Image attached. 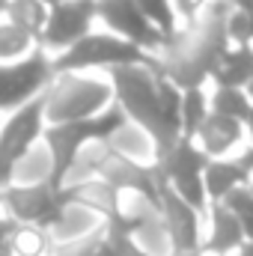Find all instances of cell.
Instances as JSON below:
<instances>
[{
  "instance_id": "1",
  "label": "cell",
  "mask_w": 253,
  "mask_h": 256,
  "mask_svg": "<svg viewBox=\"0 0 253 256\" xmlns=\"http://www.w3.org/2000/svg\"><path fill=\"white\" fill-rule=\"evenodd\" d=\"M158 66H120L104 72L114 90V104L126 114L131 126L143 128L152 143H155V161L179 140L173 137L164 116H161V102H158Z\"/></svg>"
},
{
  "instance_id": "2",
  "label": "cell",
  "mask_w": 253,
  "mask_h": 256,
  "mask_svg": "<svg viewBox=\"0 0 253 256\" xmlns=\"http://www.w3.org/2000/svg\"><path fill=\"white\" fill-rule=\"evenodd\" d=\"M114 104V90L104 74L72 72L54 74L45 90V126L80 122Z\"/></svg>"
},
{
  "instance_id": "3",
  "label": "cell",
  "mask_w": 253,
  "mask_h": 256,
  "mask_svg": "<svg viewBox=\"0 0 253 256\" xmlns=\"http://www.w3.org/2000/svg\"><path fill=\"white\" fill-rule=\"evenodd\" d=\"M120 66H158V57L134 48L131 42L108 33V30H90L80 42H74L68 51L51 57L54 74L72 72H110Z\"/></svg>"
},
{
  "instance_id": "4",
  "label": "cell",
  "mask_w": 253,
  "mask_h": 256,
  "mask_svg": "<svg viewBox=\"0 0 253 256\" xmlns=\"http://www.w3.org/2000/svg\"><path fill=\"white\" fill-rule=\"evenodd\" d=\"M51 80H54L51 57L42 48H36L30 57L18 63H0V114L24 108L27 102L42 96Z\"/></svg>"
},
{
  "instance_id": "5",
  "label": "cell",
  "mask_w": 253,
  "mask_h": 256,
  "mask_svg": "<svg viewBox=\"0 0 253 256\" xmlns=\"http://www.w3.org/2000/svg\"><path fill=\"white\" fill-rule=\"evenodd\" d=\"M42 131H45V92L27 102L24 108L12 110L9 120H3L0 126V188L9 185L15 161L42 140Z\"/></svg>"
},
{
  "instance_id": "6",
  "label": "cell",
  "mask_w": 253,
  "mask_h": 256,
  "mask_svg": "<svg viewBox=\"0 0 253 256\" xmlns=\"http://www.w3.org/2000/svg\"><path fill=\"white\" fill-rule=\"evenodd\" d=\"M96 21H102L108 33L126 39L134 48H140L152 57H161V51L170 42L164 33H158L143 18V12L131 0H96Z\"/></svg>"
},
{
  "instance_id": "7",
  "label": "cell",
  "mask_w": 253,
  "mask_h": 256,
  "mask_svg": "<svg viewBox=\"0 0 253 256\" xmlns=\"http://www.w3.org/2000/svg\"><path fill=\"white\" fill-rule=\"evenodd\" d=\"M92 24H96V0H66L60 6H51L39 36V48L48 57H57L74 42H80L92 30Z\"/></svg>"
},
{
  "instance_id": "8",
  "label": "cell",
  "mask_w": 253,
  "mask_h": 256,
  "mask_svg": "<svg viewBox=\"0 0 253 256\" xmlns=\"http://www.w3.org/2000/svg\"><path fill=\"white\" fill-rule=\"evenodd\" d=\"M0 214L48 232L57 224L60 200L51 185H6L0 188Z\"/></svg>"
},
{
  "instance_id": "9",
  "label": "cell",
  "mask_w": 253,
  "mask_h": 256,
  "mask_svg": "<svg viewBox=\"0 0 253 256\" xmlns=\"http://www.w3.org/2000/svg\"><path fill=\"white\" fill-rule=\"evenodd\" d=\"M158 218H161V226H164V232H167L170 254L200 250L206 218L196 214L188 202H182L161 179H158Z\"/></svg>"
},
{
  "instance_id": "10",
  "label": "cell",
  "mask_w": 253,
  "mask_h": 256,
  "mask_svg": "<svg viewBox=\"0 0 253 256\" xmlns=\"http://www.w3.org/2000/svg\"><path fill=\"white\" fill-rule=\"evenodd\" d=\"M96 179H102L104 185H110L116 194H122V191L143 194V196H149V200L158 202V173H155V167L134 164V161H128L122 155H116V152H108V158L98 167Z\"/></svg>"
},
{
  "instance_id": "11",
  "label": "cell",
  "mask_w": 253,
  "mask_h": 256,
  "mask_svg": "<svg viewBox=\"0 0 253 256\" xmlns=\"http://www.w3.org/2000/svg\"><path fill=\"white\" fill-rule=\"evenodd\" d=\"M244 128L236 120H226V116H218V114H208L206 122L200 126V131L194 134V143L196 149L214 161V158H232L244 149Z\"/></svg>"
},
{
  "instance_id": "12",
  "label": "cell",
  "mask_w": 253,
  "mask_h": 256,
  "mask_svg": "<svg viewBox=\"0 0 253 256\" xmlns=\"http://www.w3.org/2000/svg\"><path fill=\"white\" fill-rule=\"evenodd\" d=\"M242 244H244V232H242L238 218H236L224 202L208 206L200 250L206 256H230V254H236Z\"/></svg>"
},
{
  "instance_id": "13",
  "label": "cell",
  "mask_w": 253,
  "mask_h": 256,
  "mask_svg": "<svg viewBox=\"0 0 253 256\" xmlns=\"http://www.w3.org/2000/svg\"><path fill=\"white\" fill-rule=\"evenodd\" d=\"M253 176L242 167V161L232 155V158H214L206 164L202 170V185H206V196H208V206L214 202H224L236 188H244Z\"/></svg>"
},
{
  "instance_id": "14",
  "label": "cell",
  "mask_w": 253,
  "mask_h": 256,
  "mask_svg": "<svg viewBox=\"0 0 253 256\" xmlns=\"http://www.w3.org/2000/svg\"><path fill=\"white\" fill-rule=\"evenodd\" d=\"M102 226H104V218L96 214L92 208L78 206V202H63L57 224L48 230V236H51V244H66V242H78V238L102 230Z\"/></svg>"
},
{
  "instance_id": "15",
  "label": "cell",
  "mask_w": 253,
  "mask_h": 256,
  "mask_svg": "<svg viewBox=\"0 0 253 256\" xmlns=\"http://www.w3.org/2000/svg\"><path fill=\"white\" fill-rule=\"evenodd\" d=\"M253 80V45H230L214 66L208 86L244 90Z\"/></svg>"
},
{
  "instance_id": "16",
  "label": "cell",
  "mask_w": 253,
  "mask_h": 256,
  "mask_svg": "<svg viewBox=\"0 0 253 256\" xmlns=\"http://www.w3.org/2000/svg\"><path fill=\"white\" fill-rule=\"evenodd\" d=\"M108 146H110V152H116V155H122L128 161H134V164H143V167H155V143H152V137L143 131V128L126 126L120 128L110 140H104Z\"/></svg>"
},
{
  "instance_id": "17",
  "label": "cell",
  "mask_w": 253,
  "mask_h": 256,
  "mask_svg": "<svg viewBox=\"0 0 253 256\" xmlns=\"http://www.w3.org/2000/svg\"><path fill=\"white\" fill-rule=\"evenodd\" d=\"M9 185H51V155L42 140L15 161L9 173Z\"/></svg>"
},
{
  "instance_id": "18",
  "label": "cell",
  "mask_w": 253,
  "mask_h": 256,
  "mask_svg": "<svg viewBox=\"0 0 253 256\" xmlns=\"http://www.w3.org/2000/svg\"><path fill=\"white\" fill-rule=\"evenodd\" d=\"M3 18H6V24L18 27L21 33L33 36V39L39 42L42 27H45V21H48V6L39 3V0H9Z\"/></svg>"
},
{
  "instance_id": "19",
  "label": "cell",
  "mask_w": 253,
  "mask_h": 256,
  "mask_svg": "<svg viewBox=\"0 0 253 256\" xmlns=\"http://www.w3.org/2000/svg\"><path fill=\"white\" fill-rule=\"evenodd\" d=\"M208 86H188L182 90V110H179V137L194 140V134L208 116Z\"/></svg>"
},
{
  "instance_id": "20",
  "label": "cell",
  "mask_w": 253,
  "mask_h": 256,
  "mask_svg": "<svg viewBox=\"0 0 253 256\" xmlns=\"http://www.w3.org/2000/svg\"><path fill=\"white\" fill-rule=\"evenodd\" d=\"M208 110L236 122H244L250 102L244 96V90H230V86H208Z\"/></svg>"
},
{
  "instance_id": "21",
  "label": "cell",
  "mask_w": 253,
  "mask_h": 256,
  "mask_svg": "<svg viewBox=\"0 0 253 256\" xmlns=\"http://www.w3.org/2000/svg\"><path fill=\"white\" fill-rule=\"evenodd\" d=\"M51 236L39 226L18 224V230L9 238V254L12 256H51Z\"/></svg>"
},
{
  "instance_id": "22",
  "label": "cell",
  "mask_w": 253,
  "mask_h": 256,
  "mask_svg": "<svg viewBox=\"0 0 253 256\" xmlns=\"http://www.w3.org/2000/svg\"><path fill=\"white\" fill-rule=\"evenodd\" d=\"M39 48V42L27 33H21L18 27L0 21V63H18L24 57H30Z\"/></svg>"
},
{
  "instance_id": "23",
  "label": "cell",
  "mask_w": 253,
  "mask_h": 256,
  "mask_svg": "<svg viewBox=\"0 0 253 256\" xmlns=\"http://www.w3.org/2000/svg\"><path fill=\"white\" fill-rule=\"evenodd\" d=\"M131 3L143 12V18H146L158 33H164L167 39L176 36V30H179V18H176L170 0H131Z\"/></svg>"
},
{
  "instance_id": "24",
  "label": "cell",
  "mask_w": 253,
  "mask_h": 256,
  "mask_svg": "<svg viewBox=\"0 0 253 256\" xmlns=\"http://www.w3.org/2000/svg\"><path fill=\"white\" fill-rule=\"evenodd\" d=\"M248 185H250V182H248ZM248 185H244V188H236V191L224 200V206L238 218L242 232H244V242H253V194H250Z\"/></svg>"
},
{
  "instance_id": "25",
  "label": "cell",
  "mask_w": 253,
  "mask_h": 256,
  "mask_svg": "<svg viewBox=\"0 0 253 256\" xmlns=\"http://www.w3.org/2000/svg\"><path fill=\"white\" fill-rule=\"evenodd\" d=\"M170 6L179 18V27H190L202 15V9L208 6V0H170Z\"/></svg>"
},
{
  "instance_id": "26",
  "label": "cell",
  "mask_w": 253,
  "mask_h": 256,
  "mask_svg": "<svg viewBox=\"0 0 253 256\" xmlns=\"http://www.w3.org/2000/svg\"><path fill=\"white\" fill-rule=\"evenodd\" d=\"M104 236H108V242H110V248H114V254L116 256H149L131 236H122V232H110L108 226H104Z\"/></svg>"
},
{
  "instance_id": "27",
  "label": "cell",
  "mask_w": 253,
  "mask_h": 256,
  "mask_svg": "<svg viewBox=\"0 0 253 256\" xmlns=\"http://www.w3.org/2000/svg\"><path fill=\"white\" fill-rule=\"evenodd\" d=\"M236 158L242 161V167H244V170H248V173L253 176V146H244V149H242Z\"/></svg>"
},
{
  "instance_id": "28",
  "label": "cell",
  "mask_w": 253,
  "mask_h": 256,
  "mask_svg": "<svg viewBox=\"0 0 253 256\" xmlns=\"http://www.w3.org/2000/svg\"><path fill=\"white\" fill-rule=\"evenodd\" d=\"M242 128H244L248 146H253V104H250V110H248V116H244V122H242Z\"/></svg>"
},
{
  "instance_id": "29",
  "label": "cell",
  "mask_w": 253,
  "mask_h": 256,
  "mask_svg": "<svg viewBox=\"0 0 253 256\" xmlns=\"http://www.w3.org/2000/svg\"><path fill=\"white\" fill-rule=\"evenodd\" d=\"M230 256H253V242H244L236 254H230Z\"/></svg>"
},
{
  "instance_id": "30",
  "label": "cell",
  "mask_w": 253,
  "mask_h": 256,
  "mask_svg": "<svg viewBox=\"0 0 253 256\" xmlns=\"http://www.w3.org/2000/svg\"><path fill=\"white\" fill-rule=\"evenodd\" d=\"M244 96H248V102H250V104H253V80H250V84H248V86H244Z\"/></svg>"
},
{
  "instance_id": "31",
  "label": "cell",
  "mask_w": 253,
  "mask_h": 256,
  "mask_svg": "<svg viewBox=\"0 0 253 256\" xmlns=\"http://www.w3.org/2000/svg\"><path fill=\"white\" fill-rule=\"evenodd\" d=\"M39 3H45V6L51 9V6H60V3H66V0H39Z\"/></svg>"
},
{
  "instance_id": "32",
  "label": "cell",
  "mask_w": 253,
  "mask_h": 256,
  "mask_svg": "<svg viewBox=\"0 0 253 256\" xmlns=\"http://www.w3.org/2000/svg\"><path fill=\"white\" fill-rule=\"evenodd\" d=\"M170 256H206L202 250H188V254H170Z\"/></svg>"
},
{
  "instance_id": "33",
  "label": "cell",
  "mask_w": 253,
  "mask_h": 256,
  "mask_svg": "<svg viewBox=\"0 0 253 256\" xmlns=\"http://www.w3.org/2000/svg\"><path fill=\"white\" fill-rule=\"evenodd\" d=\"M6 3H9V0H0V18L6 15Z\"/></svg>"
},
{
  "instance_id": "34",
  "label": "cell",
  "mask_w": 253,
  "mask_h": 256,
  "mask_svg": "<svg viewBox=\"0 0 253 256\" xmlns=\"http://www.w3.org/2000/svg\"><path fill=\"white\" fill-rule=\"evenodd\" d=\"M0 256H12V254H6V250H0Z\"/></svg>"
},
{
  "instance_id": "35",
  "label": "cell",
  "mask_w": 253,
  "mask_h": 256,
  "mask_svg": "<svg viewBox=\"0 0 253 256\" xmlns=\"http://www.w3.org/2000/svg\"><path fill=\"white\" fill-rule=\"evenodd\" d=\"M248 188H250V194H253V179H250V185H248Z\"/></svg>"
},
{
  "instance_id": "36",
  "label": "cell",
  "mask_w": 253,
  "mask_h": 256,
  "mask_svg": "<svg viewBox=\"0 0 253 256\" xmlns=\"http://www.w3.org/2000/svg\"><path fill=\"white\" fill-rule=\"evenodd\" d=\"M0 126H3V116H0Z\"/></svg>"
}]
</instances>
